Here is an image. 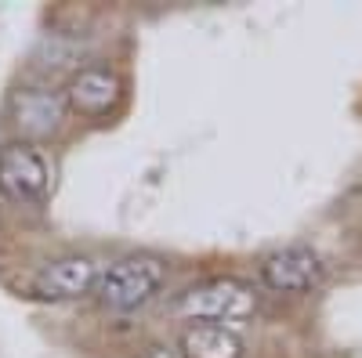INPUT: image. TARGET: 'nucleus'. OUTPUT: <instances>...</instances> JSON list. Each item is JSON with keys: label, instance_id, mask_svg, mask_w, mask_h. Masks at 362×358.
Here are the masks:
<instances>
[{"label": "nucleus", "instance_id": "8", "mask_svg": "<svg viewBox=\"0 0 362 358\" xmlns=\"http://www.w3.org/2000/svg\"><path fill=\"white\" fill-rule=\"evenodd\" d=\"M181 358H243V340L228 326L196 322L181 333Z\"/></svg>", "mask_w": 362, "mask_h": 358}, {"label": "nucleus", "instance_id": "3", "mask_svg": "<svg viewBox=\"0 0 362 358\" xmlns=\"http://www.w3.org/2000/svg\"><path fill=\"white\" fill-rule=\"evenodd\" d=\"M51 189V170L33 145L0 148V192L15 203H40Z\"/></svg>", "mask_w": 362, "mask_h": 358}, {"label": "nucleus", "instance_id": "9", "mask_svg": "<svg viewBox=\"0 0 362 358\" xmlns=\"http://www.w3.org/2000/svg\"><path fill=\"white\" fill-rule=\"evenodd\" d=\"M145 358H181L177 351H167V347H156V351H148Z\"/></svg>", "mask_w": 362, "mask_h": 358}, {"label": "nucleus", "instance_id": "5", "mask_svg": "<svg viewBox=\"0 0 362 358\" xmlns=\"http://www.w3.org/2000/svg\"><path fill=\"white\" fill-rule=\"evenodd\" d=\"M11 119L22 138L29 141H44L51 138L66 119V98L47 87H22L11 98Z\"/></svg>", "mask_w": 362, "mask_h": 358}, {"label": "nucleus", "instance_id": "1", "mask_svg": "<svg viewBox=\"0 0 362 358\" xmlns=\"http://www.w3.org/2000/svg\"><path fill=\"white\" fill-rule=\"evenodd\" d=\"M167 279V264L153 253H131L109 264L98 275V301L112 311H134L160 293Z\"/></svg>", "mask_w": 362, "mask_h": 358}, {"label": "nucleus", "instance_id": "2", "mask_svg": "<svg viewBox=\"0 0 362 358\" xmlns=\"http://www.w3.org/2000/svg\"><path fill=\"white\" fill-rule=\"evenodd\" d=\"M177 311L196 318V322H218V326L221 322H243L257 311V293L243 279L221 275V279H206V282L189 286L177 297Z\"/></svg>", "mask_w": 362, "mask_h": 358}, {"label": "nucleus", "instance_id": "7", "mask_svg": "<svg viewBox=\"0 0 362 358\" xmlns=\"http://www.w3.org/2000/svg\"><path fill=\"white\" fill-rule=\"evenodd\" d=\"M119 102V76L109 69H80L69 80L66 105L80 116H105Z\"/></svg>", "mask_w": 362, "mask_h": 358}, {"label": "nucleus", "instance_id": "4", "mask_svg": "<svg viewBox=\"0 0 362 358\" xmlns=\"http://www.w3.org/2000/svg\"><path fill=\"white\" fill-rule=\"evenodd\" d=\"M322 279V261L308 246H286L261 261V282L276 293H305L319 286Z\"/></svg>", "mask_w": 362, "mask_h": 358}, {"label": "nucleus", "instance_id": "6", "mask_svg": "<svg viewBox=\"0 0 362 358\" xmlns=\"http://www.w3.org/2000/svg\"><path fill=\"white\" fill-rule=\"evenodd\" d=\"M95 286H98V264L83 253H69L44 264L40 275L33 279V293L44 301H76Z\"/></svg>", "mask_w": 362, "mask_h": 358}]
</instances>
